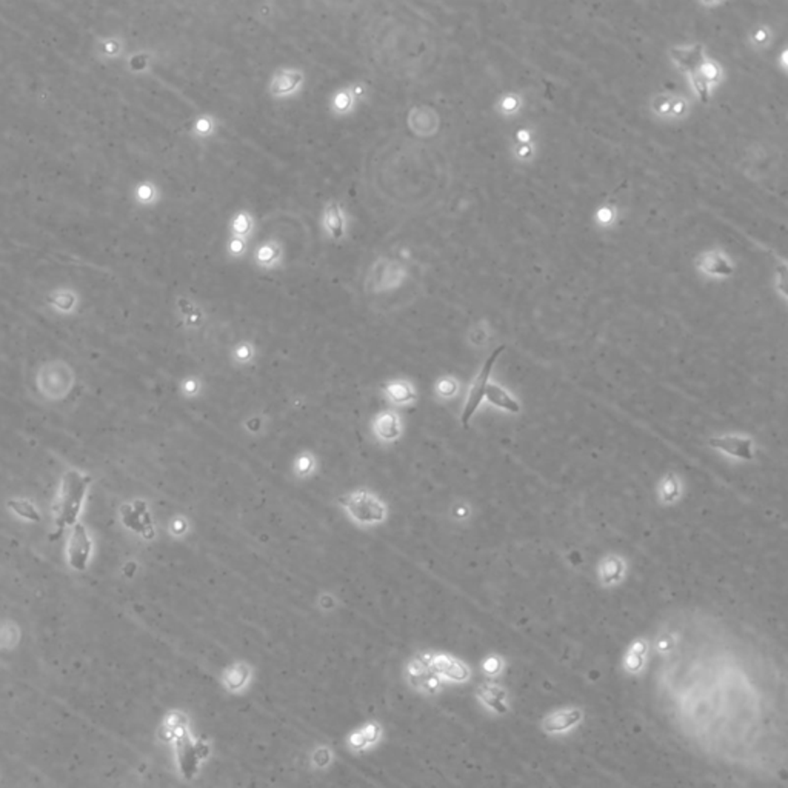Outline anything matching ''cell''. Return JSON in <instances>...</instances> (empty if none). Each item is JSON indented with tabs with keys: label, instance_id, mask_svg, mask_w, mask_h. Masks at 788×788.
I'll use <instances>...</instances> for the list:
<instances>
[{
	"label": "cell",
	"instance_id": "1",
	"mask_svg": "<svg viewBox=\"0 0 788 788\" xmlns=\"http://www.w3.org/2000/svg\"><path fill=\"white\" fill-rule=\"evenodd\" d=\"M88 477H84L77 473H68L64 482V491H62V502H60V511L57 517V525L64 527V525H73L76 522V517L79 513L80 503H82V497L88 485Z\"/></svg>",
	"mask_w": 788,
	"mask_h": 788
},
{
	"label": "cell",
	"instance_id": "2",
	"mask_svg": "<svg viewBox=\"0 0 788 788\" xmlns=\"http://www.w3.org/2000/svg\"><path fill=\"white\" fill-rule=\"evenodd\" d=\"M502 349H503V347L497 348L496 352L490 356L488 361L485 362L483 368L481 369L479 376H477V379L474 381L473 385H471L468 399H467V403H465V408H463V414H462V422H463V425H465V427L468 425L470 417L473 416V413L476 412V408L479 407L481 401L483 399L485 388H487V385H488L487 382H488V376H490V372H491V367H493V363H494L496 358L501 354Z\"/></svg>",
	"mask_w": 788,
	"mask_h": 788
},
{
	"label": "cell",
	"instance_id": "3",
	"mask_svg": "<svg viewBox=\"0 0 788 788\" xmlns=\"http://www.w3.org/2000/svg\"><path fill=\"white\" fill-rule=\"evenodd\" d=\"M348 510L356 521L377 522L383 517V507L379 501L367 493H359L348 502Z\"/></svg>",
	"mask_w": 788,
	"mask_h": 788
},
{
	"label": "cell",
	"instance_id": "4",
	"mask_svg": "<svg viewBox=\"0 0 788 788\" xmlns=\"http://www.w3.org/2000/svg\"><path fill=\"white\" fill-rule=\"evenodd\" d=\"M174 742H176L177 762L180 767V771L186 779H191L194 774H196L199 760L202 759L198 753L196 742H193L191 738L188 736V733L184 736L177 738Z\"/></svg>",
	"mask_w": 788,
	"mask_h": 788
},
{
	"label": "cell",
	"instance_id": "5",
	"mask_svg": "<svg viewBox=\"0 0 788 788\" xmlns=\"http://www.w3.org/2000/svg\"><path fill=\"white\" fill-rule=\"evenodd\" d=\"M90 555V539L82 525H76L70 541V561L74 568L84 570Z\"/></svg>",
	"mask_w": 788,
	"mask_h": 788
},
{
	"label": "cell",
	"instance_id": "6",
	"mask_svg": "<svg viewBox=\"0 0 788 788\" xmlns=\"http://www.w3.org/2000/svg\"><path fill=\"white\" fill-rule=\"evenodd\" d=\"M710 443L713 447L725 451V453L733 454L736 457H742V459H751V443L747 439H739V437H718V439H711Z\"/></svg>",
	"mask_w": 788,
	"mask_h": 788
},
{
	"label": "cell",
	"instance_id": "7",
	"mask_svg": "<svg viewBox=\"0 0 788 788\" xmlns=\"http://www.w3.org/2000/svg\"><path fill=\"white\" fill-rule=\"evenodd\" d=\"M485 396L488 397V401L491 403H494L497 407L505 408L513 413L519 412V405H517V402L513 399V397H511L508 393H505L502 388L493 385V383H490V385H487V388H485Z\"/></svg>",
	"mask_w": 788,
	"mask_h": 788
},
{
	"label": "cell",
	"instance_id": "8",
	"mask_svg": "<svg viewBox=\"0 0 788 788\" xmlns=\"http://www.w3.org/2000/svg\"><path fill=\"white\" fill-rule=\"evenodd\" d=\"M379 736H381L379 725L369 724L365 727V729L356 731L353 736H349V745H352L354 750H362L363 747L376 742Z\"/></svg>",
	"mask_w": 788,
	"mask_h": 788
},
{
	"label": "cell",
	"instance_id": "9",
	"mask_svg": "<svg viewBox=\"0 0 788 788\" xmlns=\"http://www.w3.org/2000/svg\"><path fill=\"white\" fill-rule=\"evenodd\" d=\"M700 59H702L700 48H686L675 51L676 64L686 71H695L700 65Z\"/></svg>",
	"mask_w": 788,
	"mask_h": 788
},
{
	"label": "cell",
	"instance_id": "10",
	"mask_svg": "<svg viewBox=\"0 0 788 788\" xmlns=\"http://www.w3.org/2000/svg\"><path fill=\"white\" fill-rule=\"evenodd\" d=\"M248 676H250V670L245 665H236L227 673L225 685L230 690H239L247 684Z\"/></svg>",
	"mask_w": 788,
	"mask_h": 788
}]
</instances>
